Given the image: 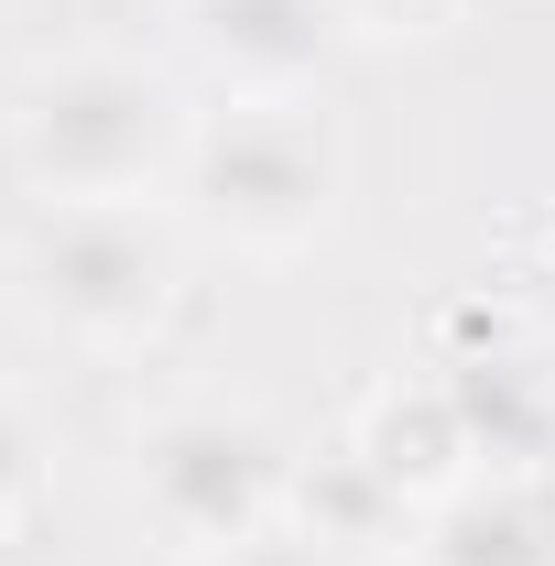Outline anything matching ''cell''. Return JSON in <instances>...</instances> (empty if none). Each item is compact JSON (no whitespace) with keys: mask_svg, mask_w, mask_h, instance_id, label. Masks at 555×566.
Returning <instances> with one entry per match:
<instances>
[{"mask_svg":"<svg viewBox=\"0 0 555 566\" xmlns=\"http://www.w3.org/2000/svg\"><path fill=\"white\" fill-rule=\"evenodd\" d=\"M186 566H348V556H327L305 523H262V534H240V545H197Z\"/></svg>","mask_w":555,"mask_h":566,"instance_id":"12","label":"cell"},{"mask_svg":"<svg viewBox=\"0 0 555 566\" xmlns=\"http://www.w3.org/2000/svg\"><path fill=\"white\" fill-rule=\"evenodd\" d=\"M132 501L175 556L240 545V534L283 523L294 447L262 403H164V415L132 424Z\"/></svg>","mask_w":555,"mask_h":566,"instance_id":"3","label":"cell"},{"mask_svg":"<svg viewBox=\"0 0 555 566\" xmlns=\"http://www.w3.org/2000/svg\"><path fill=\"white\" fill-rule=\"evenodd\" d=\"M348 44H436L469 22V0H327Z\"/></svg>","mask_w":555,"mask_h":566,"instance_id":"10","label":"cell"},{"mask_svg":"<svg viewBox=\"0 0 555 566\" xmlns=\"http://www.w3.org/2000/svg\"><path fill=\"white\" fill-rule=\"evenodd\" d=\"M447 392H458V415H469L480 469H545V447H555V381H545V359H512V349L458 359Z\"/></svg>","mask_w":555,"mask_h":566,"instance_id":"9","label":"cell"},{"mask_svg":"<svg viewBox=\"0 0 555 566\" xmlns=\"http://www.w3.org/2000/svg\"><path fill=\"white\" fill-rule=\"evenodd\" d=\"M186 66L218 87V109L240 98H316L327 66L348 55L327 0H175Z\"/></svg>","mask_w":555,"mask_h":566,"instance_id":"5","label":"cell"},{"mask_svg":"<svg viewBox=\"0 0 555 566\" xmlns=\"http://www.w3.org/2000/svg\"><path fill=\"white\" fill-rule=\"evenodd\" d=\"M197 109L142 55H55L11 87V175L44 208H142L186 175Z\"/></svg>","mask_w":555,"mask_h":566,"instance_id":"1","label":"cell"},{"mask_svg":"<svg viewBox=\"0 0 555 566\" xmlns=\"http://www.w3.org/2000/svg\"><path fill=\"white\" fill-rule=\"evenodd\" d=\"M33 491H44V436H33V415H22V392L0 381V534L33 512Z\"/></svg>","mask_w":555,"mask_h":566,"instance_id":"11","label":"cell"},{"mask_svg":"<svg viewBox=\"0 0 555 566\" xmlns=\"http://www.w3.org/2000/svg\"><path fill=\"white\" fill-rule=\"evenodd\" d=\"M11 273H22L33 316L55 338L109 349V359L153 349L175 327V294H186V262H175L164 218H142V208H44Z\"/></svg>","mask_w":555,"mask_h":566,"instance_id":"4","label":"cell"},{"mask_svg":"<svg viewBox=\"0 0 555 566\" xmlns=\"http://www.w3.org/2000/svg\"><path fill=\"white\" fill-rule=\"evenodd\" d=\"M283 523H305L327 556L348 566H392V556H415V501L392 491L359 447H327V458H294V501H283Z\"/></svg>","mask_w":555,"mask_h":566,"instance_id":"7","label":"cell"},{"mask_svg":"<svg viewBox=\"0 0 555 566\" xmlns=\"http://www.w3.org/2000/svg\"><path fill=\"white\" fill-rule=\"evenodd\" d=\"M186 208L208 240L251 251V262H294L338 229L348 197V142L316 98H240L197 120V153H186Z\"/></svg>","mask_w":555,"mask_h":566,"instance_id":"2","label":"cell"},{"mask_svg":"<svg viewBox=\"0 0 555 566\" xmlns=\"http://www.w3.org/2000/svg\"><path fill=\"white\" fill-rule=\"evenodd\" d=\"M415 566H555V480L545 469H480L425 501Z\"/></svg>","mask_w":555,"mask_h":566,"instance_id":"6","label":"cell"},{"mask_svg":"<svg viewBox=\"0 0 555 566\" xmlns=\"http://www.w3.org/2000/svg\"><path fill=\"white\" fill-rule=\"evenodd\" d=\"M348 447L415 501V512H425V501H447L458 480H480V447H469V415H458L447 381H415V392L392 381V392H370V415L348 424Z\"/></svg>","mask_w":555,"mask_h":566,"instance_id":"8","label":"cell"}]
</instances>
